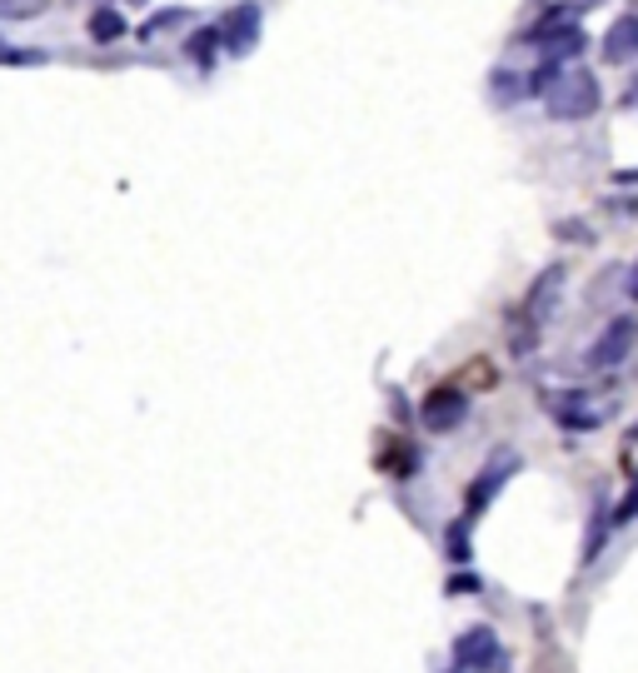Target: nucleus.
I'll return each instance as SVG.
<instances>
[{
  "instance_id": "obj_1",
  "label": "nucleus",
  "mask_w": 638,
  "mask_h": 673,
  "mask_svg": "<svg viewBox=\"0 0 638 673\" xmlns=\"http://www.w3.org/2000/svg\"><path fill=\"white\" fill-rule=\"evenodd\" d=\"M598 100H604V90H598V76L584 66H563V76L549 86V96H544V105H549L553 120H589L598 115Z\"/></svg>"
},
{
  "instance_id": "obj_2",
  "label": "nucleus",
  "mask_w": 638,
  "mask_h": 673,
  "mask_svg": "<svg viewBox=\"0 0 638 673\" xmlns=\"http://www.w3.org/2000/svg\"><path fill=\"white\" fill-rule=\"evenodd\" d=\"M455 663L469 673H504V649H499V633L489 624H474L455 639Z\"/></svg>"
},
{
  "instance_id": "obj_3",
  "label": "nucleus",
  "mask_w": 638,
  "mask_h": 673,
  "mask_svg": "<svg viewBox=\"0 0 638 673\" xmlns=\"http://www.w3.org/2000/svg\"><path fill=\"white\" fill-rule=\"evenodd\" d=\"M634 339H638V319L614 315L604 329H598L594 345H589V364H594V370H618V364L634 355Z\"/></svg>"
},
{
  "instance_id": "obj_4",
  "label": "nucleus",
  "mask_w": 638,
  "mask_h": 673,
  "mask_svg": "<svg viewBox=\"0 0 638 673\" xmlns=\"http://www.w3.org/2000/svg\"><path fill=\"white\" fill-rule=\"evenodd\" d=\"M519 469H524V459L514 455V449H494L489 464L479 469L474 489H469V519H479V509H489V500H494L499 489L508 484V474H519Z\"/></svg>"
},
{
  "instance_id": "obj_5",
  "label": "nucleus",
  "mask_w": 638,
  "mask_h": 673,
  "mask_svg": "<svg viewBox=\"0 0 638 673\" xmlns=\"http://www.w3.org/2000/svg\"><path fill=\"white\" fill-rule=\"evenodd\" d=\"M419 419L434 435H449V429H459V424L469 419V394L464 390H434L429 400H424Z\"/></svg>"
},
{
  "instance_id": "obj_6",
  "label": "nucleus",
  "mask_w": 638,
  "mask_h": 673,
  "mask_svg": "<svg viewBox=\"0 0 638 673\" xmlns=\"http://www.w3.org/2000/svg\"><path fill=\"white\" fill-rule=\"evenodd\" d=\"M559 294H563V265H549V270L534 280L529 300H524V329H529V335H539V325L549 319V310L559 304Z\"/></svg>"
},
{
  "instance_id": "obj_7",
  "label": "nucleus",
  "mask_w": 638,
  "mask_h": 673,
  "mask_svg": "<svg viewBox=\"0 0 638 673\" xmlns=\"http://www.w3.org/2000/svg\"><path fill=\"white\" fill-rule=\"evenodd\" d=\"M260 5H255V0H245V5H235V11L225 15V25H220V31H225V51L230 55H249L255 51V45H260Z\"/></svg>"
},
{
  "instance_id": "obj_8",
  "label": "nucleus",
  "mask_w": 638,
  "mask_h": 673,
  "mask_svg": "<svg viewBox=\"0 0 638 673\" xmlns=\"http://www.w3.org/2000/svg\"><path fill=\"white\" fill-rule=\"evenodd\" d=\"M634 55H638V15H618L604 35V60L608 66H624Z\"/></svg>"
},
{
  "instance_id": "obj_9",
  "label": "nucleus",
  "mask_w": 638,
  "mask_h": 673,
  "mask_svg": "<svg viewBox=\"0 0 638 673\" xmlns=\"http://www.w3.org/2000/svg\"><path fill=\"white\" fill-rule=\"evenodd\" d=\"M86 31H90V41H96V45H115L120 35H131V25H125V15H120L115 5H100V11L90 15Z\"/></svg>"
},
{
  "instance_id": "obj_10",
  "label": "nucleus",
  "mask_w": 638,
  "mask_h": 673,
  "mask_svg": "<svg viewBox=\"0 0 638 673\" xmlns=\"http://www.w3.org/2000/svg\"><path fill=\"white\" fill-rule=\"evenodd\" d=\"M489 96H494V105H519L524 96H534V86L519 80L514 70H494V76H489Z\"/></svg>"
},
{
  "instance_id": "obj_11",
  "label": "nucleus",
  "mask_w": 638,
  "mask_h": 673,
  "mask_svg": "<svg viewBox=\"0 0 638 673\" xmlns=\"http://www.w3.org/2000/svg\"><path fill=\"white\" fill-rule=\"evenodd\" d=\"M220 45H225V31H220V25H205L200 35H190V45H184V51H190V60H195L200 70H210V66H215Z\"/></svg>"
},
{
  "instance_id": "obj_12",
  "label": "nucleus",
  "mask_w": 638,
  "mask_h": 673,
  "mask_svg": "<svg viewBox=\"0 0 638 673\" xmlns=\"http://www.w3.org/2000/svg\"><path fill=\"white\" fill-rule=\"evenodd\" d=\"M584 45H589V35L579 31V25H563V41H544V51H549V60H559V66H563V60H569V55H579Z\"/></svg>"
},
{
  "instance_id": "obj_13",
  "label": "nucleus",
  "mask_w": 638,
  "mask_h": 673,
  "mask_svg": "<svg viewBox=\"0 0 638 673\" xmlns=\"http://www.w3.org/2000/svg\"><path fill=\"white\" fill-rule=\"evenodd\" d=\"M184 21H190V11H180V5H175V11L150 15V21L141 25V41H155V35H160V31H170V25H184Z\"/></svg>"
},
{
  "instance_id": "obj_14",
  "label": "nucleus",
  "mask_w": 638,
  "mask_h": 673,
  "mask_svg": "<svg viewBox=\"0 0 638 673\" xmlns=\"http://www.w3.org/2000/svg\"><path fill=\"white\" fill-rule=\"evenodd\" d=\"M51 0H0V21H25V15H41Z\"/></svg>"
},
{
  "instance_id": "obj_15",
  "label": "nucleus",
  "mask_w": 638,
  "mask_h": 673,
  "mask_svg": "<svg viewBox=\"0 0 638 673\" xmlns=\"http://www.w3.org/2000/svg\"><path fill=\"white\" fill-rule=\"evenodd\" d=\"M444 539H449V559H455V564H464V559H469V539H464V524H449V534H444Z\"/></svg>"
},
{
  "instance_id": "obj_16",
  "label": "nucleus",
  "mask_w": 638,
  "mask_h": 673,
  "mask_svg": "<svg viewBox=\"0 0 638 673\" xmlns=\"http://www.w3.org/2000/svg\"><path fill=\"white\" fill-rule=\"evenodd\" d=\"M608 519H614V524H634V519H638V484L628 489L624 500H618V509L608 514Z\"/></svg>"
},
{
  "instance_id": "obj_17",
  "label": "nucleus",
  "mask_w": 638,
  "mask_h": 673,
  "mask_svg": "<svg viewBox=\"0 0 638 673\" xmlns=\"http://www.w3.org/2000/svg\"><path fill=\"white\" fill-rule=\"evenodd\" d=\"M553 235H559V239H573V245H584V239H589V225H584V220H563V225H553Z\"/></svg>"
},
{
  "instance_id": "obj_18",
  "label": "nucleus",
  "mask_w": 638,
  "mask_h": 673,
  "mask_svg": "<svg viewBox=\"0 0 638 673\" xmlns=\"http://www.w3.org/2000/svg\"><path fill=\"white\" fill-rule=\"evenodd\" d=\"M45 51H5V66H45Z\"/></svg>"
},
{
  "instance_id": "obj_19",
  "label": "nucleus",
  "mask_w": 638,
  "mask_h": 673,
  "mask_svg": "<svg viewBox=\"0 0 638 673\" xmlns=\"http://www.w3.org/2000/svg\"><path fill=\"white\" fill-rule=\"evenodd\" d=\"M479 588H484V579H474V574H455V579H449V594H459V598L479 594Z\"/></svg>"
},
{
  "instance_id": "obj_20",
  "label": "nucleus",
  "mask_w": 638,
  "mask_h": 673,
  "mask_svg": "<svg viewBox=\"0 0 638 673\" xmlns=\"http://www.w3.org/2000/svg\"><path fill=\"white\" fill-rule=\"evenodd\" d=\"M624 110H638V86H628V96H624Z\"/></svg>"
},
{
  "instance_id": "obj_21",
  "label": "nucleus",
  "mask_w": 638,
  "mask_h": 673,
  "mask_svg": "<svg viewBox=\"0 0 638 673\" xmlns=\"http://www.w3.org/2000/svg\"><path fill=\"white\" fill-rule=\"evenodd\" d=\"M628 294L638 300V265H634V274H628Z\"/></svg>"
},
{
  "instance_id": "obj_22",
  "label": "nucleus",
  "mask_w": 638,
  "mask_h": 673,
  "mask_svg": "<svg viewBox=\"0 0 638 673\" xmlns=\"http://www.w3.org/2000/svg\"><path fill=\"white\" fill-rule=\"evenodd\" d=\"M628 439H634V445H638V424H634V435H628Z\"/></svg>"
},
{
  "instance_id": "obj_23",
  "label": "nucleus",
  "mask_w": 638,
  "mask_h": 673,
  "mask_svg": "<svg viewBox=\"0 0 638 673\" xmlns=\"http://www.w3.org/2000/svg\"><path fill=\"white\" fill-rule=\"evenodd\" d=\"M449 673H469V669H459V663H455V669H449Z\"/></svg>"
},
{
  "instance_id": "obj_24",
  "label": "nucleus",
  "mask_w": 638,
  "mask_h": 673,
  "mask_svg": "<svg viewBox=\"0 0 638 673\" xmlns=\"http://www.w3.org/2000/svg\"><path fill=\"white\" fill-rule=\"evenodd\" d=\"M135 5H150V0H135Z\"/></svg>"
}]
</instances>
